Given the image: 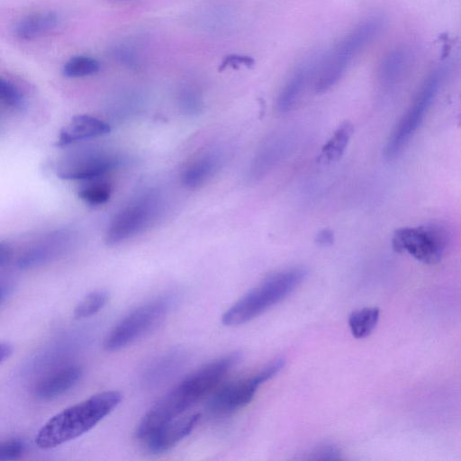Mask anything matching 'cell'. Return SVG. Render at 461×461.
Wrapping results in <instances>:
<instances>
[{
	"label": "cell",
	"instance_id": "cell-1",
	"mask_svg": "<svg viewBox=\"0 0 461 461\" xmlns=\"http://www.w3.org/2000/svg\"><path fill=\"white\" fill-rule=\"evenodd\" d=\"M122 398L118 391H104L64 409L40 429L35 438L36 445L49 449L82 436L109 415Z\"/></svg>",
	"mask_w": 461,
	"mask_h": 461
},
{
	"label": "cell",
	"instance_id": "cell-2",
	"mask_svg": "<svg viewBox=\"0 0 461 461\" xmlns=\"http://www.w3.org/2000/svg\"><path fill=\"white\" fill-rule=\"evenodd\" d=\"M303 267H291L271 275L231 305L222 315L226 326L244 324L285 299L304 280Z\"/></svg>",
	"mask_w": 461,
	"mask_h": 461
},
{
	"label": "cell",
	"instance_id": "cell-3",
	"mask_svg": "<svg viewBox=\"0 0 461 461\" xmlns=\"http://www.w3.org/2000/svg\"><path fill=\"white\" fill-rule=\"evenodd\" d=\"M376 30L375 21H365L345 34L321 57L315 68V92L324 93L342 78L354 57L373 38Z\"/></svg>",
	"mask_w": 461,
	"mask_h": 461
},
{
	"label": "cell",
	"instance_id": "cell-4",
	"mask_svg": "<svg viewBox=\"0 0 461 461\" xmlns=\"http://www.w3.org/2000/svg\"><path fill=\"white\" fill-rule=\"evenodd\" d=\"M177 301L176 294H166L131 311L106 335L104 348L116 351L133 343L162 322Z\"/></svg>",
	"mask_w": 461,
	"mask_h": 461
},
{
	"label": "cell",
	"instance_id": "cell-5",
	"mask_svg": "<svg viewBox=\"0 0 461 461\" xmlns=\"http://www.w3.org/2000/svg\"><path fill=\"white\" fill-rule=\"evenodd\" d=\"M448 244L447 230L437 223L397 229L392 237V247L397 253H407L424 264L438 263Z\"/></svg>",
	"mask_w": 461,
	"mask_h": 461
},
{
	"label": "cell",
	"instance_id": "cell-6",
	"mask_svg": "<svg viewBox=\"0 0 461 461\" xmlns=\"http://www.w3.org/2000/svg\"><path fill=\"white\" fill-rule=\"evenodd\" d=\"M285 363L284 358H276L255 374L222 385L208 401V411L214 416H224L243 408L251 402L262 384L283 369Z\"/></svg>",
	"mask_w": 461,
	"mask_h": 461
},
{
	"label": "cell",
	"instance_id": "cell-7",
	"mask_svg": "<svg viewBox=\"0 0 461 461\" xmlns=\"http://www.w3.org/2000/svg\"><path fill=\"white\" fill-rule=\"evenodd\" d=\"M159 202L146 195L127 205L112 220L105 235L108 245L119 244L142 231L158 216Z\"/></svg>",
	"mask_w": 461,
	"mask_h": 461
},
{
	"label": "cell",
	"instance_id": "cell-8",
	"mask_svg": "<svg viewBox=\"0 0 461 461\" xmlns=\"http://www.w3.org/2000/svg\"><path fill=\"white\" fill-rule=\"evenodd\" d=\"M435 91L436 84L431 81L422 89L393 128L384 149V156L386 159L391 160L396 158L411 139L423 121Z\"/></svg>",
	"mask_w": 461,
	"mask_h": 461
},
{
	"label": "cell",
	"instance_id": "cell-9",
	"mask_svg": "<svg viewBox=\"0 0 461 461\" xmlns=\"http://www.w3.org/2000/svg\"><path fill=\"white\" fill-rule=\"evenodd\" d=\"M117 164L110 155L86 152L66 159L58 167V176L67 180H95Z\"/></svg>",
	"mask_w": 461,
	"mask_h": 461
},
{
	"label": "cell",
	"instance_id": "cell-10",
	"mask_svg": "<svg viewBox=\"0 0 461 461\" xmlns=\"http://www.w3.org/2000/svg\"><path fill=\"white\" fill-rule=\"evenodd\" d=\"M199 419L200 414L194 413L163 425L145 439L149 450L155 454L170 450L192 432Z\"/></svg>",
	"mask_w": 461,
	"mask_h": 461
},
{
	"label": "cell",
	"instance_id": "cell-11",
	"mask_svg": "<svg viewBox=\"0 0 461 461\" xmlns=\"http://www.w3.org/2000/svg\"><path fill=\"white\" fill-rule=\"evenodd\" d=\"M82 375L83 370L77 365L60 367L37 383L33 389L34 396L42 401L56 399L72 389Z\"/></svg>",
	"mask_w": 461,
	"mask_h": 461
},
{
	"label": "cell",
	"instance_id": "cell-12",
	"mask_svg": "<svg viewBox=\"0 0 461 461\" xmlns=\"http://www.w3.org/2000/svg\"><path fill=\"white\" fill-rule=\"evenodd\" d=\"M292 140L287 136H276L269 139L258 149L249 167L250 178L257 180L268 174L292 148Z\"/></svg>",
	"mask_w": 461,
	"mask_h": 461
},
{
	"label": "cell",
	"instance_id": "cell-13",
	"mask_svg": "<svg viewBox=\"0 0 461 461\" xmlns=\"http://www.w3.org/2000/svg\"><path fill=\"white\" fill-rule=\"evenodd\" d=\"M186 361V353L181 348L167 351L152 360L141 375V384L153 388L174 375Z\"/></svg>",
	"mask_w": 461,
	"mask_h": 461
},
{
	"label": "cell",
	"instance_id": "cell-14",
	"mask_svg": "<svg viewBox=\"0 0 461 461\" xmlns=\"http://www.w3.org/2000/svg\"><path fill=\"white\" fill-rule=\"evenodd\" d=\"M68 243L67 232L57 231L29 248L17 260L21 269L34 267L57 258Z\"/></svg>",
	"mask_w": 461,
	"mask_h": 461
},
{
	"label": "cell",
	"instance_id": "cell-15",
	"mask_svg": "<svg viewBox=\"0 0 461 461\" xmlns=\"http://www.w3.org/2000/svg\"><path fill=\"white\" fill-rule=\"evenodd\" d=\"M110 131V125L104 121L86 114L76 115L60 131L57 146L63 147L83 140L104 136Z\"/></svg>",
	"mask_w": 461,
	"mask_h": 461
},
{
	"label": "cell",
	"instance_id": "cell-16",
	"mask_svg": "<svg viewBox=\"0 0 461 461\" xmlns=\"http://www.w3.org/2000/svg\"><path fill=\"white\" fill-rule=\"evenodd\" d=\"M221 156L219 152L209 150L199 155L190 162L181 175V182L187 188H197L205 184L219 170Z\"/></svg>",
	"mask_w": 461,
	"mask_h": 461
},
{
	"label": "cell",
	"instance_id": "cell-17",
	"mask_svg": "<svg viewBox=\"0 0 461 461\" xmlns=\"http://www.w3.org/2000/svg\"><path fill=\"white\" fill-rule=\"evenodd\" d=\"M311 73L313 71L307 64L300 65L292 72L278 93L276 102L278 113H287L297 105Z\"/></svg>",
	"mask_w": 461,
	"mask_h": 461
},
{
	"label": "cell",
	"instance_id": "cell-18",
	"mask_svg": "<svg viewBox=\"0 0 461 461\" xmlns=\"http://www.w3.org/2000/svg\"><path fill=\"white\" fill-rule=\"evenodd\" d=\"M59 23L52 11H41L22 17L14 25V35L23 41L34 40L54 30Z\"/></svg>",
	"mask_w": 461,
	"mask_h": 461
},
{
	"label": "cell",
	"instance_id": "cell-19",
	"mask_svg": "<svg viewBox=\"0 0 461 461\" xmlns=\"http://www.w3.org/2000/svg\"><path fill=\"white\" fill-rule=\"evenodd\" d=\"M354 132V127L349 122H342L331 137L321 148V158L325 162H334L344 154Z\"/></svg>",
	"mask_w": 461,
	"mask_h": 461
},
{
	"label": "cell",
	"instance_id": "cell-20",
	"mask_svg": "<svg viewBox=\"0 0 461 461\" xmlns=\"http://www.w3.org/2000/svg\"><path fill=\"white\" fill-rule=\"evenodd\" d=\"M380 310L377 307H365L353 312L348 317V326L356 339L369 336L377 325Z\"/></svg>",
	"mask_w": 461,
	"mask_h": 461
},
{
	"label": "cell",
	"instance_id": "cell-21",
	"mask_svg": "<svg viewBox=\"0 0 461 461\" xmlns=\"http://www.w3.org/2000/svg\"><path fill=\"white\" fill-rule=\"evenodd\" d=\"M100 69L99 62L93 57L77 55L71 57L63 66L62 73L67 77H83L94 75Z\"/></svg>",
	"mask_w": 461,
	"mask_h": 461
},
{
	"label": "cell",
	"instance_id": "cell-22",
	"mask_svg": "<svg viewBox=\"0 0 461 461\" xmlns=\"http://www.w3.org/2000/svg\"><path fill=\"white\" fill-rule=\"evenodd\" d=\"M108 300L104 290H95L87 294L75 307L74 318L82 320L95 315L104 308Z\"/></svg>",
	"mask_w": 461,
	"mask_h": 461
},
{
	"label": "cell",
	"instance_id": "cell-23",
	"mask_svg": "<svg viewBox=\"0 0 461 461\" xmlns=\"http://www.w3.org/2000/svg\"><path fill=\"white\" fill-rule=\"evenodd\" d=\"M112 186L105 181H94L78 191V197L91 205L105 203L111 197Z\"/></svg>",
	"mask_w": 461,
	"mask_h": 461
},
{
	"label": "cell",
	"instance_id": "cell-24",
	"mask_svg": "<svg viewBox=\"0 0 461 461\" xmlns=\"http://www.w3.org/2000/svg\"><path fill=\"white\" fill-rule=\"evenodd\" d=\"M0 99L6 106L18 109L23 104L24 97L21 89L11 80L1 77Z\"/></svg>",
	"mask_w": 461,
	"mask_h": 461
},
{
	"label": "cell",
	"instance_id": "cell-25",
	"mask_svg": "<svg viewBox=\"0 0 461 461\" xmlns=\"http://www.w3.org/2000/svg\"><path fill=\"white\" fill-rule=\"evenodd\" d=\"M179 100L183 111L188 114H197L203 109V97L194 88L185 87L183 89Z\"/></svg>",
	"mask_w": 461,
	"mask_h": 461
},
{
	"label": "cell",
	"instance_id": "cell-26",
	"mask_svg": "<svg viewBox=\"0 0 461 461\" xmlns=\"http://www.w3.org/2000/svg\"><path fill=\"white\" fill-rule=\"evenodd\" d=\"M26 448L25 442L19 438H9L0 444V461L20 458Z\"/></svg>",
	"mask_w": 461,
	"mask_h": 461
},
{
	"label": "cell",
	"instance_id": "cell-27",
	"mask_svg": "<svg viewBox=\"0 0 461 461\" xmlns=\"http://www.w3.org/2000/svg\"><path fill=\"white\" fill-rule=\"evenodd\" d=\"M308 460H339L341 459L339 449L332 444H321L313 447L305 457Z\"/></svg>",
	"mask_w": 461,
	"mask_h": 461
},
{
	"label": "cell",
	"instance_id": "cell-28",
	"mask_svg": "<svg viewBox=\"0 0 461 461\" xmlns=\"http://www.w3.org/2000/svg\"><path fill=\"white\" fill-rule=\"evenodd\" d=\"M254 64L255 60L252 57L240 54H229L223 57L219 66V70L222 71L229 67L233 68H238L240 66L250 68L253 67Z\"/></svg>",
	"mask_w": 461,
	"mask_h": 461
},
{
	"label": "cell",
	"instance_id": "cell-29",
	"mask_svg": "<svg viewBox=\"0 0 461 461\" xmlns=\"http://www.w3.org/2000/svg\"><path fill=\"white\" fill-rule=\"evenodd\" d=\"M334 234L330 229H323L320 230L315 237L316 244L323 248L330 247L334 243Z\"/></svg>",
	"mask_w": 461,
	"mask_h": 461
},
{
	"label": "cell",
	"instance_id": "cell-30",
	"mask_svg": "<svg viewBox=\"0 0 461 461\" xmlns=\"http://www.w3.org/2000/svg\"><path fill=\"white\" fill-rule=\"evenodd\" d=\"M12 257V250L8 244L1 242L0 244V267H5L10 261Z\"/></svg>",
	"mask_w": 461,
	"mask_h": 461
},
{
	"label": "cell",
	"instance_id": "cell-31",
	"mask_svg": "<svg viewBox=\"0 0 461 461\" xmlns=\"http://www.w3.org/2000/svg\"><path fill=\"white\" fill-rule=\"evenodd\" d=\"M14 284L12 283V281H9V280H2L1 281V303H4V302L5 300H7L9 298V296H11V294H13V291H14Z\"/></svg>",
	"mask_w": 461,
	"mask_h": 461
},
{
	"label": "cell",
	"instance_id": "cell-32",
	"mask_svg": "<svg viewBox=\"0 0 461 461\" xmlns=\"http://www.w3.org/2000/svg\"><path fill=\"white\" fill-rule=\"evenodd\" d=\"M14 348L12 344L7 341H2L0 344V362L3 364L13 354Z\"/></svg>",
	"mask_w": 461,
	"mask_h": 461
},
{
	"label": "cell",
	"instance_id": "cell-33",
	"mask_svg": "<svg viewBox=\"0 0 461 461\" xmlns=\"http://www.w3.org/2000/svg\"><path fill=\"white\" fill-rule=\"evenodd\" d=\"M440 40L444 41V47L442 50V59L447 57L451 50V47L453 46L454 40H450L447 37V33H443L438 37Z\"/></svg>",
	"mask_w": 461,
	"mask_h": 461
},
{
	"label": "cell",
	"instance_id": "cell-34",
	"mask_svg": "<svg viewBox=\"0 0 461 461\" xmlns=\"http://www.w3.org/2000/svg\"><path fill=\"white\" fill-rule=\"evenodd\" d=\"M460 123H461V117H460V119H459V124H460Z\"/></svg>",
	"mask_w": 461,
	"mask_h": 461
}]
</instances>
